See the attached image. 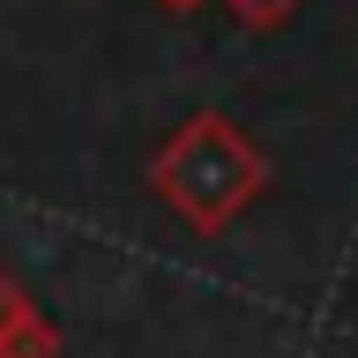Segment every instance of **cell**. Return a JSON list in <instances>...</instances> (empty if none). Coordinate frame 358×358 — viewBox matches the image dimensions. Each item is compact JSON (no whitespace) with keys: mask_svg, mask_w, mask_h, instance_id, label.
Listing matches in <instances>:
<instances>
[{"mask_svg":"<svg viewBox=\"0 0 358 358\" xmlns=\"http://www.w3.org/2000/svg\"><path fill=\"white\" fill-rule=\"evenodd\" d=\"M150 8H164V15H201L209 0H150Z\"/></svg>","mask_w":358,"mask_h":358,"instance_id":"obj_4","label":"cell"},{"mask_svg":"<svg viewBox=\"0 0 358 358\" xmlns=\"http://www.w3.org/2000/svg\"><path fill=\"white\" fill-rule=\"evenodd\" d=\"M150 194L164 201L194 239H224V231L268 194V157L231 112L201 105L150 150Z\"/></svg>","mask_w":358,"mask_h":358,"instance_id":"obj_1","label":"cell"},{"mask_svg":"<svg viewBox=\"0 0 358 358\" xmlns=\"http://www.w3.org/2000/svg\"><path fill=\"white\" fill-rule=\"evenodd\" d=\"M299 8H306V0H224V15L239 22L246 38H276L284 22H299Z\"/></svg>","mask_w":358,"mask_h":358,"instance_id":"obj_3","label":"cell"},{"mask_svg":"<svg viewBox=\"0 0 358 358\" xmlns=\"http://www.w3.org/2000/svg\"><path fill=\"white\" fill-rule=\"evenodd\" d=\"M0 358H60V329L15 276H0Z\"/></svg>","mask_w":358,"mask_h":358,"instance_id":"obj_2","label":"cell"}]
</instances>
